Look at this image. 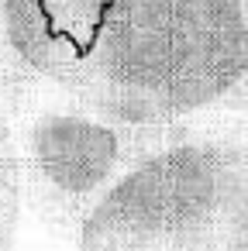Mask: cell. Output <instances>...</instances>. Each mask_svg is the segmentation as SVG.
<instances>
[{"label":"cell","mask_w":248,"mask_h":251,"mask_svg":"<svg viewBox=\"0 0 248 251\" xmlns=\"http://www.w3.org/2000/svg\"><path fill=\"white\" fill-rule=\"evenodd\" d=\"M73 97L141 131L248 124V0H110Z\"/></svg>","instance_id":"6da1fadb"},{"label":"cell","mask_w":248,"mask_h":251,"mask_svg":"<svg viewBox=\"0 0 248 251\" xmlns=\"http://www.w3.org/2000/svg\"><path fill=\"white\" fill-rule=\"evenodd\" d=\"M248 186V124L165 134L76 224L80 251H220Z\"/></svg>","instance_id":"7a4b0ae2"},{"label":"cell","mask_w":248,"mask_h":251,"mask_svg":"<svg viewBox=\"0 0 248 251\" xmlns=\"http://www.w3.org/2000/svg\"><path fill=\"white\" fill-rule=\"evenodd\" d=\"M21 121L14 127L21 189L35 196L42 213L59 224L76 227L83 213L165 134L124 127L73 93L59 100L21 103Z\"/></svg>","instance_id":"3957f363"},{"label":"cell","mask_w":248,"mask_h":251,"mask_svg":"<svg viewBox=\"0 0 248 251\" xmlns=\"http://www.w3.org/2000/svg\"><path fill=\"white\" fill-rule=\"evenodd\" d=\"M107 7H110V0H42L49 28L62 42H69L80 55L93 45Z\"/></svg>","instance_id":"277c9868"}]
</instances>
